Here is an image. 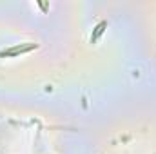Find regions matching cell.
<instances>
[{
    "label": "cell",
    "mask_w": 156,
    "mask_h": 154,
    "mask_svg": "<svg viewBox=\"0 0 156 154\" xmlns=\"http://www.w3.org/2000/svg\"><path fill=\"white\" fill-rule=\"evenodd\" d=\"M33 49H37V44H26V45H16V47H11V49H7V51H2L0 53V56H16V54H22V53H29V51H33Z\"/></svg>",
    "instance_id": "6da1fadb"
},
{
    "label": "cell",
    "mask_w": 156,
    "mask_h": 154,
    "mask_svg": "<svg viewBox=\"0 0 156 154\" xmlns=\"http://www.w3.org/2000/svg\"><path fill=\"white\" fill-rule=\"evenodd\" d=\"M105 27H107V22H100L96 27H94V33L91 35V44H94L96 40L100 38L102 35H104V31H105Z\"/></svg>",
    "instance_id": "7a4b0ae2"
}]
</instances>
